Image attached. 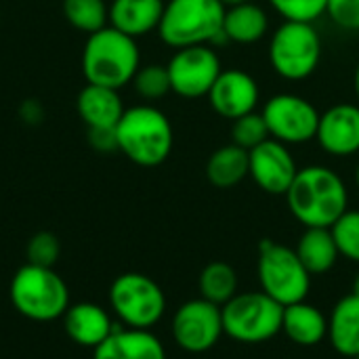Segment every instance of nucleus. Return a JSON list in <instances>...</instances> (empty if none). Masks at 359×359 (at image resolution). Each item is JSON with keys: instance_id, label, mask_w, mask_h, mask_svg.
<instances>
[{"instance_id": "1", "label": "nucleus", "mask_w": 359, "mask_h": 359, "mask_svg": "<svg viewBox=\"0 0 359 359\" xmlns=\"http://www.w3.org/2000/svg\"><path fill=\"white\" fill-rule=\"evenodd\" d=\"M292 217L305 227H332L349 210V191L343 177L324 166L299 168L286 191Z\"/></svg>"}, {"instance_id": "2", "label": "nucleus", "mask_w": 359, "mask_h": 359, "mask_svg": "<svg viewBox=\"0 0 359 359\" xmlns=\"http://www.w3.org/2000/svg\"><path fill=\"white\" fill-rule=\"evenodd\" d=\"M118 151L133 164L154 168L166 162L175 145V133L168 116L151 103L126 107L116 124Z\"/></svg>"}, {"instance_id": "3", "label": "nucleus", "mask_w": 359, "mask_h": 359, "mask_svg": "<svg viewBox=\"0 0 359 359\" xmlns=\"http://www.w3.org/2000/svg\"><path fill=\"white\" fill-rule=\"evenodd\" d=\"M139 67L141 50L135 38L111 25L88 34L82 50V74L86 84L120 90L133 82Z\"/></svg>"}, {"instance_id": "4", "label": "nucleus", "mask_w": 359, "mask_h": 359, "mask_svg": "<svg viewBox=\"0 0 359 359\" xmlns=\"http://www.w3.org/2000/svg\"><path fill=\"white\" fill-rule=\"evenodd\" d=\"M225 6L219 0H166L158 25L160 40L170 48L221 44Z\"/></svg>"}, {"instance_id": "5", "label": "nucleus", "mask_w": 359, "mask_h": 359, "mask_svg": "<svg viewBox=\"0 0 359 359\" xmlns=\"http://www.w3.org/2000/svg\"><path fill=\"white\" fill-rule=\"evenodd\" d=\"M13 307L32 322H55L65 316L69 307V288L65 280L53 269L25 263L11 280Z\"/></svg>"}, {"instance_id": "6", "label": "nucleus", "mask_w": 359, "mask_h": 359, "mask_svg": "<svg viewBox=\"0 0 359 359\" xmlns=\"http://www.w3.org/2000/svg\"><path fill=\"white\" fill-rule=\"evenodd\" d=\"M322 36L316 23L307 21H282L267 46L271 69L288 82L311 78L322 63Z\"/></svg>"}, {"instance_id": "7", "label": "nucleus", "mask_w": 359, "mask_h": 359, "mask_svg": "<svg viewBox=\"0 0 359 359\" xmlns=\"http://www.w3.org/2000/svg\"><path fill=\"white\" fill-rule=\"evenodd\" d=\"M259 280L263 292L284 307L305 301L311 288V273L297 250L273 240L259 244Z\"/></svg>"}, {"instance_id": "8", "label": "nucleus", "mask_w": 359, "mask_h": 359, "mask_svg": "<svg viewBox=\"0 0 359 359\" xmlns=\"http://www.w3.org/2000/svg\"><path fill=\"white\" fill-rule=\"evenodd\" d=\"M223 332L240 343H263L282 332L284 305L269 294L242 292L221 307Z\"/></svg>"}, {"instance_id": "9", "label": "nucleus", "mask_w": 359, "mask_h": 359, "mask_svg": "<svg viewBox=\"0 0 359 359\" xmlns=\"http://www.w3.org/2000/svg\"><path fill=\"white\" fill-rule=\"evenodd\" d=\"M109 305L126 328L149 330L166 311V297L145 273H122L109 286Z\"/></svg>"}, {"instance_id": "10", "label": "nucleus", "mask_w": 359, "mask_h": 359, "mask_svg": "<svg viewBox=\"0 0 359 359\" xmlns=\"http://www.w3.org/2000/svg\"><path fill=\"white\" fill-rule=\"evenodd\" d=\"M269 137L286 145H303L316 141L320 111L318 107L294 93L271 95L261 109Z\"/></svg>"}, {"instance_id": "11", "label": "nucleus", "mask_w": 359, "mask_h": 359, "mask_svg": "<svg viewBox=\"0 0 359 359\" xmlns=\"http://www.w3.org/2000/svg\"><path fill=\"white\" fill-rule=\"evenodd\" d=\"M170 88L183 99L208 97L212 84L223 72L221 57L210 44L177 48L166 63Z\"/></svg>"}, {"instance_id": "12", "label": "nucleus", "mask_w": 359, "mask_h": 359, "mask_svg": "<svg viewBox=\"0 0 359 359\" xmlns=\"http://www.w3.org/2000/svg\"><path fill=\"white\" fill-rule=\"evenodd\" d=\"M221 334V307L202 297L183 303L172 318V339L187 353H204L212 349Z\"/></svg>"}, {"instance_id": "13", "label": "nucleus", "mask_w": 359, "mask_h": 359, "mask_svg": "<svg viewBox=\"0 0 359 359\" xmlns=\"http://www.w3.org/2000/svg\"><path fill=\"white\" fill-rule=\"evenodd\" d=\"M299 172L290 145L267 139L248 151V177L271 196H286Z\"/></svg>"}, {"instance_id": "14", "label": "nucleus", "mask_w": 359, "mask_h": 359, "mask_svg": "<svg viewBox=\"0 0 359 359\" xmlns=\"http://www.w3.org/2000/svg\"><path fill=\"white\" fill-rule=\"evenodd\" d=\"M261 101L259 82L244 69H223L208 93V103L217 116L225 120H238L250 111H257Z\"/></svg>"}, {"instance_id": "15", "label": "nucleus", "mask_w": 359, "mask_h": 359, "mask_svg": "<svg viewBox=\"0 0 359 359\" xmlns=\"http://www.w3.org/2000/svg\"><path fill=\"white\" fill-rule=\"evenodd\" d=\"M316 141L332 158H351L359 151V105L337 103L320 114Z\"/></svg>"}, {"instance_id": "16", "label": "nucleus", "mask_w": 359, "mask_h": 359, "mask_svg": "<svg viewBox=\"0 0 359 359\" xmlns=\"http://www.w3.org/2000/svg\"><path fill=\"white\" fill-rule=\"evenodd\" d=\"M61 320H63V330L69 337V341L88 349H97L118 328L109 311L97 303L69 305Z\"/></svg>"}, {"instance_id": "17", "label": "nucleus", "mask_w": 359, "mask_h": 359, "mask_svg": "<svg viewBox=\"0 0 359 359\" xmlns=\"http://www.w3.org/2000/svg\"><path fill=\"white\" fill-rule=\"evenodd\" d=\"M93 359H166V351L154 332L118 326L93 349Z\"/></svg>"}, {"instance_id": "18", "label": "nucleus", "mask_w": 359, "mask_h": 359, "mask_svg": "<svg viewBox=\"0 0 359 359\" xmlns=\"http://www.w3.org/2000/svg\"><path fill=\"white\" fill-rule=\"evenodd\" d=\"M76 109L88 130L95 128H116L124 114V103L120 90L86 84L76 99Z\"/></svg>"}, {"instance_id": "19", "label": "nucleus", "mask_w": 359, "mask_h": 359, "mask_svg": "<svg viewBox=\"0 0 359 359\" xmlns=\"http://www.w3.org/2000/svg\"><path fill=\"white\" fill-rule=\"evenodd\" d=\"M166 0H111L109 25L130 38H143L158 32Z\"/></svg>"}, {"instance_id": "20", "label": "nucleus", "mask_w": 359, "mask_h": 359, "mask_svg": "<svg viewBox=\"0 0 359 359\" xmlns=\"http://www.w3.org/2000/svg\"><path fill=\"white\" fill-rule=\"evenodd\" d=\"M269 34V15L257 2H242L229 6L223 19V36L225 42L233 44H257Z\"/></svg>"}, {"instance_id": "21", "label": "nucleus", "mask_w": 359, "mask_h": 359, "mask_svg": "<svg viewBox=\"0 0 359 359\" xmlns=\"http://www.w3.org/2000/svg\"><path fill=\"white\" fill-rule=\"evenodd\" d=\"M282 332L301 347H313L328 337V320L318 307L301 301L284 307Z\"/></svg>"}, {"instance_id": "22", "label": "nucleus", "mask_w": 359, "mask_h": 359, "mask_svg": "<svg viewBox=\"0 0 359 359\" xmlns=\"http://www.w3.org/2000/svg\"><path fill=\"white\" fill-rule=\"evenodd\" d=\"M328 339L337 353L345 358L359 355V297L341 299L328 320Z\"/></svg>"}, {"instance_id": "23", "label": "nucleus", "mask_w": 359, "mask_h": 359, "mask_svg": "<svg viewBox=\"0 0 359 359\" xmlns=\"http://www.w3.org/2000/svg\"><path fill=\"white\" fill-rule=\"evenodd\" d=\"M294 250L311 276L328 273L341 257L330 227H305Z\"/></svg>"}, {"instance_id": "24", "label": "nucleus", "mask_w": 359, "mask_h": 359, "mask_svg": "<svg viewBox=\"0 0 359 359\" xmlns=\"http://www.w3.org/2000/svg\"><path fill=\"white\" fill-rule=\"evenodd\" d=\"M206 177L219 189H231L248 177V151L236 143L221 145L206 162Z\"/></svg>"}, {"instance_id": "25", "label": "nucleus", "mask_w": 359, "mask_h": 359, "mask_svg": "<svg viewBox=\"0 0 359 359\" xmlns=\"http://www.w3.org/2000/svg\"><path fill=\"white\" fill-rule=\"evenodd\" d=\"M200 294L202 299L223 307L238 294V276L231 265L223 261H215L206 265L200 273Z\"/></svg>"}, {"instance_id": "26", "label": "nucleus", "mask_w": 359, "mask_h": 359, "mask_svg": "<svg viewBox=\"0 0 359 359\" xmlns=\"http://www.w3.org/2000/svg\"><path fill=\"white\" fill-rule=\"evenodd\" d=\"M63 17L78 32L95 34L109 25V4L105 0H63Z\"/></svg>"}, {"instance_id": "27", "label": "nucleus", "mask_w": 359, "mask_h": 359, "mask_svg": "<svg viewBox=\"0 0 359 359\" xmlns=\"http://www.w3.org/2000/svg\"><path fill=\"white\" fill-rule=\"evenodd\" d=\"M133 88L135 93L151 103V101H160L164 99L168 93H172L170 88V76H168V69L166 65L162 63H147V65H141L133 78Z\"/></svg>"}, {"instance_id": "28", "label": "nucleus", "mask_w": 359, "mask_h": 359, "mask_svg": "<svg viewBox=\"0 0 359 359\" xmlns=\"http://www.w3.org/2000/svg\"><path fill=\"white\" fill-rule=\"evenodd\" d=\"M267 139H269V130H267V124H265L261 111H250V114L233 120L231 143L240 145L242 149L250 151L252 147L261 145Z\"/></svg>"}, {"instance_id": "29", "label": "nucleus", "mask_w": 359, "mask_h": 359, "mask_svg": "<svg viewBox=\"0 0 359 359\" xmlns=\"http://www.w3.org/2000/svg\"><path fill=\"white\" fill-rule=\"evenodd\" d=\"M269 6L284 21H307L316 23L326 15L328 0H267Z\"/></svg>"}, {"instance_id": "30", "label": "nucleus", "mask_w": 359, "mask_h": 359, "mask_svg": "<svg viewBox=\"0 0 359 359\" xmlns=\"http://www.w3.org/2000/svg\"><path fill=\"white\" fill-rule=\"evenodd\" d=\"M330 229L339 252L349 261L359 263V210H347Z\"/></svg>"}, {"instance_id": "31", "label": "nucleus", "mask_w": 359, "mask_h": 359, "mask_svg": "<svg viewBox=\"0 0 359 359\" xmlns=\"http://www.w3.org/2000/svg\"><path fill=\"white\" fill-rule=\"evenodd\" d=\"M27 263L42 265V267H53L59 261L61 255V244L55 233L50 231H38L29 238L25 246Z\"/></svg>"}, {"instance_id": "32", "label": "nucleus", "mask_w": 359, "mask_h": 359, "mask_svg": "<svg viewBox=\"0 0 359 359\" xmlns=\"http://www.w3.org/2000/svg\"><path fill=\"white\" fill-rule=\"evenodd\" d=\"M328 19L347 32H359V0H328Z\"/></svg>"}, {"instance_id": "33", "label": "nucleus", "mask_w": 359, "mask_h": 359, "mask_svg": "<svg viewBox=\"0 0 359 359\" xmlns=\"http://www.w3.org/2000/svg\"><path fill=\"white\" fill-rule=\"evenodd\" d=\"M88 141L93 145V149L109 154V151H118V141H116V128H95L88 130Z\"/></svg>"}, {"instance_id": "34", "label": "nucleus", "mask_w": 359, "mask_h": 359, "mask_svg": "<svg viewBox=\"0 0 359 359\" xmlns=\"http://www.w3.org/2000/svg\"><path fill=\"white\" fill-rule=\"evenodd\" d=\"M353 90H355V95H358L359 99V61L358 65H355V72H353Z\"/></svg>"}, {"instance_id": "35", "label": "nucleus", "mask_w": 359, "mask_h": 359, "mask_svg": "<svg viewBox=\"0 0 359 359\" xmlns=\"http://www.w3.org/2000/svg\"><path fill=\"white\" fill-rule=\"evenodd\" d=\"M225 8H229V6H236V4H242V2H248V0H219Z\"/></svg>"}, {"instance_id": "36", "label": "nucleus", "mask_w": 359, "mask_h": 359, "mask_svg": "<svg viewBox=\"0 0 359 359\" xmlns=\"http://www.w3.org/2000/svg\"><path fill=\"white\" fill-rule=\"evenodd\" d=\"M351 294L359 297V271L355 273V278H353V290H351Z\"/></svg>"}, {"instance_id": "37", "label": "nucleus", "mask_w": 359, "mask_h": 359, "mask_svg": "<svg viewBox=\"0 0 359 359\" xmlns=\"http://www.w3.org/2000/svg\"><path fill=\"white\" fill-rule=\"evenodd\" d=\"M355 183H358V187H359V162H358V166H355Z\"/></svg>"}, {"instance_id": "38", "label": "nucleus", "mask_w": 359, "mask_h": 359, "mask_svg": "<svg viewBox=\"0 0 359 359\" xmlns=\"http://www.w3.org/2000/svg\"><path fill=\"white\" fill-rule=\"evenodd\" d=\"M355 359H359V355H358V358H355Z\"/></svg>"}]
</instances>
